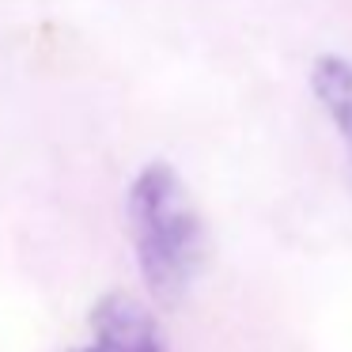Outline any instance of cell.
<instances>
[{
    "label": "cell",
    "instance_id": "1",
    "mask_svg": "<svg viewBox=\"0 0 352 352\" xmlns=\"http://www.w3.org/2000/svg\"><path fill=\"white\" fill-rule=\"evenodd\" d=\"M129 235L144 284L160 303H178L205 265L208 235L182 175L155 160L129 186Z\"/></svg>",
    "mask_w": 352,
    "mask_h": 352
},
{
    "label": "cell",
    "instance_id": "3",
    "mask_svg": "<svg viewBox=\"0 0 352 352\" xmlns=\"http://www.w3.org/2000/svg\"><path fill=\"white\" fill-rule=\"evenodd\" d=\"M311 91L333 122L352 167V61H344L341 54H322L311 65Z\"/></svg>",
    "mask_w": 352,
    "mask_h": 352
},
{
    "label": "cell",
    "instance_id": "2",
    "mask_svg": "<svg viewBox=\"0 0 352 352\" xmlns=\"http://www.w3.org/2000/svg\"><path fill=\"white\" fill-rule=\"evenodd\" d=\"M87 344L65 352H167V333L160 318L129 292H107L91 307Z\"/></svg>",
    "mask_w": 352,
    "mask_h": 352
}]
</instances>
